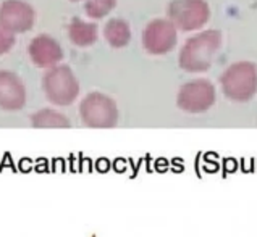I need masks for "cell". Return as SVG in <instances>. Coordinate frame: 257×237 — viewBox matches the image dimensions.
Here are the masks:
<instances>
[{
  "mask_svg": "<svg viewBox=\"0 0 257 237\" xmlns=\"http://www.w3.org/2000/svg\"><path fill=\"white\" fill-rule=\"evenodd\" d=\"M222 44L218 31H204L191 38L180 54V66L189 73H201L210 68L217 50Z\"/></svg>",
  "mask_w": 257,
  "mask_h": 237,
  "instance_id": "obj_1",
  "label": "cell"
},
{
  "mask_svg": "<svg viewBox=\"0 0 257 237\" xmlns=\"http://www.w3.org/2000/svg\"><path fill=\"white\" fill-rule=\"evenodd\" d=\"M79 116L87 128L110 129L118 123V106L108 96L91 92L79 104Z\"/></svg>",
  "mask_w": 257,
  "mask_h": 237,
  "instance_id": "obj_2",
  "label": "cell"
},
{
  "mask_svg": "<svg viewBox=\"0 0 257 237\" xmlns=\"http://www.w3.org/2000/svg\"><path fill=\"white\" fill-rule=\"evenodd\" d=\"M42 89L50 104L68 106L79 94V82L68 66H52L42 79Z\"/></svg>",
  "mask_w": 257,
  "mask_h": 237,
  "instance_id": "obj_3",
  "label": "cell"
},
{
  "mask_svg": "<svg viewBox=\"0 0 257 237\" xmlns=\"http://www.w3.org/2000/svg\"><path fill=\"white\" fill-rule=\"evenodd\" d=\"M223 94L234 102H246L257 92V70L252 63H234L220 78Z\"/></svg>",
  "mask_w": 257,
  "mask_h": 237,
  "instance_id": "obj_4",
  "label": "cell"
},
{
  "mask_svg": "<svg viewBox=\"0 0 257 237\" xmlns=\"http://www.w3.org/2000/svg\"><path fill=\"white\" fill-rule=\"evenodd\" d=\"M210 10L205 0H173L168 6V18L183 31H194L209 21Z\"/></svg>",
  "mask_w": 257,
  "mask_h": 237,
  "instance_id": "obj_5",
  "label": "cell"
},
{
  "mask_svg": "<svg viewBox=\"0 0 257 237\" xmlns=\"http://www.w3.org/2000/svg\"><path fill=\"white\" fill-rule=\"evenodd\" d=\"M215 102V89L205 79H197V81L185 84L178 92L176 104L188 113H202L209 110Z\"/></svg>",
  "mask_w": 257,
  "mask_h": 237,
  "instance_id": "obj_6",
  "label": "cell"
},
{
  "mask_svg": "<svg viewBox=\"0 0 257 237\" xmlns=\"http://www.w3.org/2000/svg\"><path fill=\"white\" fill-rule=\"evenodd\" d=\"M144 48L152 55H165L176 44V26L167 20H154L143 34Z\"/></svg>",
  "mask_w": 257,
  "mask_h": 237,
  "instance_id": "obj_7",
  "label": "cell"
},
{
  "mask_svg": "<svg viewBox=\"0 0 257 237\" xmlns=\"http://www.w3.org/2000/svg\"><path fill=\"white\" fill-rule=\"evenodd\" d=\"M33 6L23 0H5L0 6V26L12 31L13 34L26 32L34 24Z\"/></svg>",
  "mask_w": 257,
  "mask_h": 237,
  "instance_id": "obj_8",
  "label": "cell"
},
{
  "mask_svg": "<svg viewBox=\"0 0 257 237\" xmlns=\"http://www.w3.org/2000/svg\"><path fill=\"white\" fill-rule=\"evenodd\" d=\"M26 104V89L23 81L12 71H0V108L18 112Z\"/></svg>",
  "mask_w": 257,
  "mask_h": 237,
  "instance_id": "obj_9",
  "label": "cell"
},
{
  "mask_svg": "<svg viewBox=\"0 0 257 237\" xmlns=\"http://www.w3.org/2000/svg\"><path fill=\"white\" fill-rule=\"evenodd\" d=\"M29 56L34 64H38L41 68H52L57 66L58 62L63 58V50L60 44L50 36H38L31 40V44L28 47Z\"/></svg>",
  "mask_w": 257,
  "mask_h": 237,
  "instance_id": "obj_10",
  "label": "cell"
},
{
  "mask_svg": "<svg viewBox=\"0 0 257 237\" xmlns=\"http://www.w3.org/2000/svg\"><path fill=\"white\" fill-rule=\"evenodd\" d=\"M70 40L78 47H89L97 40V26L87 23L79 18H75L68 26Z\"/></svg>",
  "mask_w": 257,
  "mask_h": 237,
  "instance_id": "obj_11",
  "label": "cell"
},
{
  "mask_svg": "<svg viewBox=\"0 0 257 237\" xmlns=\"http://www.w3.org/2000/svg\"><path fill=\"white\" fill-rule=\"evenodd\" d=\"M31 126L38 129H68L71 123L63 113L52 108H42L31 114Z\"/></svg>",
  "mask_w": 257,
  "mask_h": 237,
  "instance_id": "obj_12",
  "label": "cell"
},
{
  "mask_svg": "<svg viewBox=\"0 0 257 237\" xmlns=\"http://www.w3.org/2000/svg\"><path fill=\"white\" fill-rule=\"evenodd\" d=\"M104 36L105 40L108 42L110 46L115 48L124 47L131 39V31L126 21H123L120 18L110 20L108 23L104 28Z\"/></svg>",
  "mask_w": 257,
  "mask_h": 237,
  "instance_id": "obj_13",
  "label": "cell"
},
{
  "mask_svg": "<svg viewBox=\"0 0 257 237\" xmlns=\"http://www.w3.org/2000/svg\"><path fill=\"white\" fill-rule=\"evenodd\" d=\"M116 0H86L84 10L87 13V16L99 20L107 16L110 12L115 8Z\"/></svg>",
  "mask_w": 257,
  "mask_h": 237,
  "instance_id": "obj_14",
  "label": "cell"
},
{
  "mask_svg": "<svg viewBox=\"0 0 257 237\" xmlns=\"http://www.w3.org/2000/svg\"><path fill=\"white\" fill-rule=\"evenodd\" d=\"M15 46V34L0 26V55L7 54Z\"/></svg>",
  "mask_w": 257,
  "mask_h": 237,
  "instance_id": "obj_15",
  "label": "cell"
},
{
  "mask_svg": "<svg viewBox=\"0 0 257 237\" xmlns=\"http://www.w3.org/2000/svg\"><path fill=\"white\" fill-rule=\"evenodd\" d=\"M91 237H97V234H91Z\"/></svg>",
  "mask_w": 257,
  "mask_h": 237,
  "instance_id": "obj_16",
  "label": "cell"
},
{
  "mask_svg": "<svg viewBox=\"0 0 257 237\" xmlns=\"http://www.w3.org/2000/svg\"><path fill=\"white\" fill-rule=\"evenodd\" d=\"M73 2H78V0H73Z\"/></svg>",
  "mask_w": 257,
  "mask_h": 237,
  "instance_id": "obj_17",
  "label": "cell"
}]
</instances>
